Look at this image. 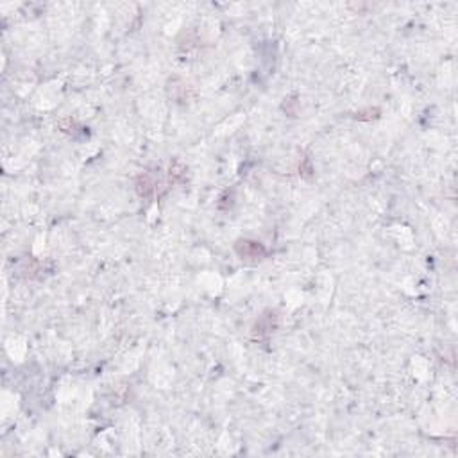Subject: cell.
I'll list each match as a JSON object with an SVG mask.
<instances>
[{
  "label": "cell",
  "instance_id": "1",
  "mask_svg": "<svg viewBox=\"0 0 458 458\" xmlns=\"http://www.w3.org/2000/svg\"><path fill=\"white\" fill-rule=\"evenodd\" d=\"M244 244V251H240L242 256H245V258H249V256H253V258H258V256H261L263 254V247L260 245V244H256V242H242Z\"/></svg>",
  "mask_w": 458,
  "mask_h": 458
}]
</instances>
